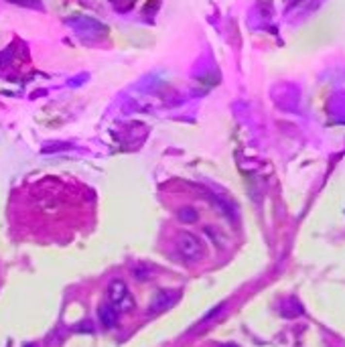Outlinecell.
I'll return each instance as SVG.
<instances>
[{
    "label": "cell",
    "mask_w": 345,
    "mask_h": 347,
    "mask_svg": "<svg viewBox=\"0 0 345 347\" xmlns=\"http://www.w3.org/2000/svg\"><path fill=\"white\" fill-rule=\"evenodd\" d=\"M177 252L181 254V258H185L187 262H195V260H201L203 258L205 246H203V242L195 234L181 231L179 238H177Z\"/></svg>",
    "instance_id": "obj_1"
},
{
    "label": "cell",
    "mask_w": 345,
    "mask_h": 347,
    "mask_svg": "<svg viewBox=\"0 0 345 347\" xmlns=\"http://www.w3.org/2000/svg\"><path fill=\"white\" fill-rule=\"evenodd\" d=\"M181 298V293L179 291H169V288H163V291H158L153 300H151V307H148V313L151 315H160L169 311L171 307L177 305V300Z\"/></svg>",
    "instance_id": "obj_2"
},
{
    "label": "cell",
    "mask_w": 345,
    "mask_h": 347,
    "mask_svg": "<svg viewBox=\"0 0 345 347\" xmlns=\"http://www.w3.org/2000/svg\"><path fill=\"white\" fill-rule=\"evenodd\" d=\"M128 284H126L122 278H114L110 284H108V291H106V296H108V303H112L114 307H118L122 303V298L128 295Z\"/></svg>",
    "instance_id": "obj_3"
},
{
    "label": "cell",
    "mask_w": 345,
    "mask_h": 347,
    "mask_svg": "<svg viewBox=\"0 0 345 347\" xmlns=\"http://www.w3.org/2000/svg\"><path fill=\"white\" fill-rule=\"evenodd\" d=\"M118 313L120 311L114 307L112 303H104L98 307V317H100V323L106 329H112V327H116L118 325Z\"/></svg>",
    "instance_id": "obj_4"
},
{
    "label": "cell",
    "mask_w": 345,
    "mask_h": 347,
    "mask_svg": "<svg viewBox=\"0 0 345 347\" xmlns=\"http://www.w3.org/2000/svg\"><path fill=\"white\" fill-rule=\"evenodd\" d=\"M305 313V309L301 305V300L291 296V298H284L280 303V315L284 319H294V317H301Z\"/></svg>",
    "instance_id": "obj_5"
},
{
    "label": "cell",
    "mask_w": 345,
    "mask_h": 347,
    "mask_svg": "<svg viewBox=\"0 0 345 347\" xmlns=\"http://www.w3.org/2000/svg\"><path fill=\"white\" fill-rule=\"evenodd\" d=\"M179 219H181V222L183 224H193V222H197V211H195V209H191V207H183V209H179Z\"/></svg>",
    "instance_id": "obj_6"
},
{
    "label": "cell",
    "mask_w": 345,
    "mask_h": 347,
    "mask_svg": "<svg viewBox=\"0 0 345 347\" xmlns=\"http://www.w3.org/2000/svg\"><path fill=\"white\" fill-rule=\"evenodd\" d=\"M224 311H225V303H220L217 307H213V309L209 311V313H205V317L199 321V325H205V323H209V321L217 319V317H220V315L224 313Z\"/></svg>",
    "instance_id": "obj_7"
},
{
    "label": "cell",
    "mask_w": 345,
    "mask_h": 347,
    "mask_svg": "<svg viewBox=\"0 0 345 347\" xmlns=\"http://www.w3.org/2000/svg\"><path fill=\"white\" fill-rule=\"evenodd\" d=\"M136 307V300H134V296L128 293V295H126L124 298H122V303L116 307L118 311H120V313H130V311Z\"/></svg>",
    "instance_id": "obj_8"
},
{
    "label": "cell",
    "mask_w": 345,
    "mask_h": 347,
    "mask_svg": "<svg viewBox=\"0 0 345 347\" xmlns=\"http://www.w3.org/2000/svg\"><path fill=\"white\" fill-rule=\"evenodd\" d=\"M134 274L138 276L140 280H148L153 276V272H151V268H146V266H138V268L134 270Z\"/></svg>",
    "instance_id": "obj_9"
},
{
    "label": "cell",
    "mask_w": 345,
    "mask_h": 347,
    "mask_svg": "<svg viewBox=\"0 0 345 347\" xmlns=\"http://www.w3.org/2000/svg\"><path fill=\"white\" fill-rule=\"evenodd\" d=\"M75 331H86V333H94V325H91L89 321H86V323H82V325H77V327H75Z\"/></svg>",
    "instance_id": "obj_10"
},
{
    "label": "cell",
    "mask_w": 345,
    "mask_h": 347,
    "mask_svg": "<svg viewBox=\"0 0 345 347\" xmlns=\"http://www.w3.org/2000/svg\"><path fill=\"white\" fill-rule=\"evenodd\" d=\"M22 347H39V345H34V343H25Z\"/></svg>",
    "instance_id": "obj_11"
},
{
    "label": "cell",
    "mask_w": 345,
    "mask_h": 347,
    "mask_svg": "<svg viewBox=\"0 0 345 347\" xmlns=\"http://www.w3.org/2000/svg\"><path fill=\"white\" fill-rule=\"evenodd\" d=\"M225 347H236V345H225Z\"/></svg>",
    "instance_id": "obj_12"
}]
</instances>
